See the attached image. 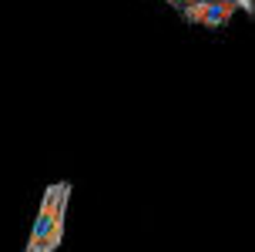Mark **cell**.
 Returning a JSON list of instances; mask_svg holds the SVG:
<instances>
[{
  "mask_svg": "<svg viewBox=\"0 0 255 252\" xmlns=\"http://www.w3.org/2000/svg\"><path fill=\"white\" fill-rule=\"evenodd\" d=\"M239 10H245V13H255V0H239Z\"/></svg>",
  "mask_w": 255,
  "mask_h": 252,
  "instance_id": "4",
  "label": "cell"
},
{
  "mask_svg": "<svg viewBox=\"0 0 255 252\" xmlns=\"http://www.w3.org/2000/svg\"><path fill=\"white\" fill-rule=\"evenodd\" d=\"M235 10H239V0H195L181 17L198 27H225Z\"/></svg>",
  "mask_w": 255,
  "mask_h": 252,
  "instance_id": "2",
  "label": "cell"
},
{
  "mask_svg": "<svg viewBox=\"0 0 255 252\" xmlns=\"http://www.w3.org/2000/svg\"><path fill=\"white\" fill-rule=\"evenodd\" d=\"M165 3H168V7H175L178 13H185V10L191 7V3H195V0H165Z\"/></svg>",
  "mask_w": 255,
  "mask_h": 252,
  "instance_id": "3",
  "label": "cell"
},
{
  "mask_svg": "<svg viewBox=\"0 0 255 252\" xmlns=\"http://www.w3.org/2000/svg\"><path fill=\"white\" fill-rule=\"evenodd\" d=\"M67 199H71V182H54L44 189L40 212L34 219L27 252H54L64 239V215H67Z\"/></svg>",
  "mask_w": 255,
  "mask_h": 252,
  "instance_id": "1",
  "label": "cell"
}]
</instances>
